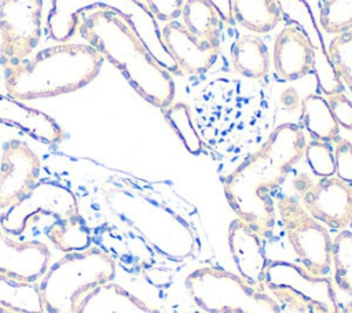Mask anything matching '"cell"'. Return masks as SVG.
Returning <instances> with one entry per match:
<instances>
[{
	"label": "cell",
	"instance_id": "cell-1",
	"mask_svg": "<svg viewBox=\"0 0 352 313\" xmlns=\"http://www.w3.org/2000/svg\"><path fill=\"white\" fill-rule=\"evenodd\" d=\"M76 33L118 69L146 102L161 110L173 103V76L154 58L131 15L103 3L84 4L70 14L59 40Z\"/></svg>",
	"mask_w": 352,
	"mask_h": 313
},
{
	"label": "cell",
	"instance_id": "cell-2",
	"mask_svg": "<svg viewBox=\"0 0 352 313\" xmlns=\"http://www.w3.org/2000/svg\"><path fill=\"white\" fill-rule=\"evenodd\" d=\"M304 129L292 122L278 125L254 152L249 154L223 181L226 199L236 214L263 239L276 224L274 196L292 167L304 156Z\"/></svg>",
	"mask_w": 352,
	"mask_h": 313
},
{
	"label": "cell",
	"instance_id": "cell-3",
	"mask_svg": "<svg viewBox=\"0 0 352 313\" xmlns=\"http://www.w3.org/2000/svg\"><path fill=\"white\" fill-rule=\"evenodd\" d=\"M103 60L87 43L58 44L6 67L4 88L21 102L70 93L94 81Z\"/></svg>",
	"mask_w": 352,
	"mask_h": 313
},
{
	"label": "cell",
	"instance_id": "cell-4",
	"mask_svg": "<svg viewBox=\"0 0 352 313\" xmlns=\"http://www.w3.org/2000/svg\"><path fill=\"white\" fill-rule=\"evenodd\" d=\"M116 269V259L98 247L66 253L38 281L45 312L74 313L87 294L114 280Z\"/></svg>",
	"mask_w": 352,
	"mask_h": 313
},
{
	"label": "cell",
	"instance_id": "cell-5",
	"mask_svg": "<svg viewBox=\"0 0 352 313\" xmlns=\"http://www.w3.org/2000/svg\"><path fill=\"white\" fill-rule=\"evenodd\" d=\"M186 287L194 303L206 313H282L272 295L220 268L194 270Z\"/></svg>",
	"mask_w": 352,
	"mask_h": 313
},
{
	"label": "cell",
	"instance_id": "cell-6",
	"mask_svg": "<svg viewBox=\"0 0 352 313\" xmlns=\"http://www.w3.org/2000/svg\"><path fill=\"white\" fill-rule=\"evenodd\" d=\"M274 203L286 237L304 268L315 276H327L331 269L333 239L326 227L292 195L276 194Z\"/></svg>",
	"mask_w": 352,
	"mask_h": 313
},
{
	"label": "cell",
	"instance_id": "cell-7",
	"mask_svg": "<svg viewBox=\"0 0 352 313\" xmlns=\"http://www.w3.org/2000/svg\"><path fill=\"white\" fill-rule=\"evenodd\" d=\"M78 213V199L73 191L55 181H38L21 202L0 214V227L11 236H23L41 218L58 221Z\"/></svg>",
	"mask_w": 352,
	"mask_h": 313
},
{
	"label": "cell",
	"instance_id": "cell-8",
	"mask_svg": "<svg viewBox=\"0 0 352 313\" xmlns=\"http://www.w3.org/2000/svg\"><path fill=\"white\" fill-rule=\"evenodd\" d=\"M43 0H0V63L14 66L37 48Z\"/></svg>",
	"mask_w": 352,
	"mask_h": 313
},
{
	"label": "cell",
	"instance_id": "cell-9",
	"mask_svg": "<svg viewBox=\"0 0 352 313\" xmlns=\"http://www.w3.org/2000/svg\"><path fill=\"white\" fill-rule=\"evenodd\" d=\"M268 286L289 291L312 313H338L336 291L327 276H315L292 262L268 261L264 290Z\"/></svg>",
	"mask_w": 352,
	"mask_h": 313
},
{
	"label": "cell",
	"instance_id": "cell-10",
	"mask_svg": "<svg viewBox=\"0 0 352 313\" xmlns=\"http://www.w3.org/2000/svg\"><path fill=\"white\" fill-rule=\"evenodd\" d=\"M41 161L21 139H10L0 158V210L21 202L38 183Z\"/></svg>",
	"mask_w": 352,
	"mask_h": 313
},
{
	"label": "cell",
	"instance_id": "cell-11",
	"mask_svg": "<svg viewBox=\"0 0 352 313\" xmlns=\"http://www.w3.org/2000/svg\"><path fill=\"white\" fill-rule=\"evenodd\" d=\"M280 16L289 25L298 26L311 47L312 73L316 78L319 89L326 95L344 92V84L338 78L330 60L327 47L324 45L320 26L318 25L309 4L305 0H276Z\"/></svg>",
	"mask_w": 352,
	"mask_h": 313
},
{
	"label": "cell",
	"instance_id": "cell-12",
	"mask_svg": "<svg viewBox=\"0 0 352 313\" xmlns=\"http://www.w3.org/2000/svg\"><path fill=\"white\" fill-rule=\"evenodd\" d=\"M300 203L315 220L333 229H345L352 224V184L336 176L312 183Z\"/></svg>",
	"mask_w": 352,
	"mask_h": 313
},
{
	"label": "cell",
	"instance_id": "cell-13",
	"mask_svg": "<svg viewBox=\"0 0 352 313\" xmlns=\"http://www.w3.org/2000/svg\"><path fill=\"white\" fill-rule=\"evenodd\" d=\"M51 264L52 254L44 242L14 239L0 227V275L40 281Z\"/></svg>",
	"mask_w": 352,
	"mask_h": 313
},
{
	"label": "cell",
	"instance_id": "cell-14",
	"mask_svg": "<svg viewBox=\"0 0 352 313\" xmlns=\"http://www.w3.org/2000/svg\"><path fill=\"white\" fill-rule=\"evenodd\" d=\"M162 43L183 74L202 76L214 65L220 48L195 37L180 21H169L161 32Z\"/></svg>",
	"mask_w": 352,
	"mask_h": 313
},
{
	"label": "cell",
	"instance_id": "cell-15",
	"mask_svg": "<svg viewBox=\"0 0 352 313\" xmlns=\"http://www.w3.org/2000/svg\"><path fill=\"white\" fill-rule=\"evenodd\" d=\"M228 247L239 276L250 286L264 290V276L268 259L263 237L246 222L235 218L228 225Z\"/></svg>",
	"mask_w": 352,
	"mask_h": 313
},
{
	"label": "cell",
	"instance_id": "cell-16",
	"mask_svg": "<svg viewBox=\"0 0 352 313\" xmlns=\"http://www.w3.org/2000/svg\"><path fill=\"white\" fill-rule=\"evenodd\" d=\"M0 124L15 128L45 144H58L66 137L65 130L52 117L28 107L23 102L12 99L8 95H0Z\"/></svg>",
	"mask_w": 352,
	"mask_h": 313
},
{
	"label": "cell",
	"instance_id": "cell-17",
	"mask_svg": "<svg viewBox=\"0 0 352 313\" xmlns=\"http://www.w3.org/2000/svg\"><path fill=\"white\" fill-rule=\"evenodd\" d=\"M272 62L276 74L286 81H296L312 73L311 47L298 26L287 25L278 33Z\"/></svg>",
	"mask_w": 352,
	"mask_h": 313
},
{
	"label": "cell",
	"instance_id": "cell-18",
	"mask_svg": "<svg viewBox=\"0 0 352 313\" xmlns=\"http://www.w3.org/2000/svg\"><path fill=\"white\" fill-rule=\"evenodd\" d=\"M74 313H158L132 292L114 281L104 283L87 294Z\"/></svg>",
	"mask_w": 352,
	"mask_h": 313
},
{
	"label": "cell",
	"instance_id": "cell-19",
	"mask_svg": "<svg viewBox=\"0 0 352 313\" xmlns=\"http://www.w3.org/2000/svg\"><path fill=\"white\" fill-rule=\"evenodd\" d=\"M231 65L245 78H263L270 70V54L267 45L256 36H242L231 45Z\"/></svg>",
	"mask_w": 352,
	"mask_h": 313
},
{
	"label": "cell",
	"instance_id": "cell-20",
	"mask_svg": "<svg viewBox=\"0 0 352 313\" xmlns=\"http://www.w3.org/2000/svg\"><path fill=\"white\" fill-rule=\"evenodd\" d=\"M301 122L311 139L322 141H336L340 137V125L336 121L326 97L309 93L301 99Z\"/></svg>",
	"mask_w": 352,
	"mask_h": 313
},
{
	"label": "cell",
	"instance_id": "cell-21",
	"mask_svg": "<svg viewBox=\"0 0 352 313\" xmlns=\"http://www.w3.org/2000/svg\"><path fill=\"white\" fill-rule=\"evenodd\" d=\"M231 5L234 22L258 34L274 30L282 18L276 0H231Z\"/></svg>",
	"mask_w": 352,
	"mask_h": 313
},
{
	"label": "cell",
	"instance_id": "cell-22",
	"mask_svg": "<svg viewBox=\"0 0 352 313\" xmlns=\"http://www.w3.org/2000/svg\"><path fill=\"white\" fill-rule=\"evenodd\" d=\"M180 15L183 25L195 37L220 48L223 21L208 0H186Z\"/></svg>",
	"mask_w": 352,
	"mask_h": 313
},
{
	"label": "cell",
	"instance_id": "cell-23",
	"mask_svg": "<svg viewBox=\"0 0 352 313\" xmlns=\"http://www.w3.org/2000/svg\"><path fill=\"white\" fill-rule=\"evenodd\" d=\"M0 306L16 313H44L38 281H26L0 275Z\"/></svg>",
	"mask_w": 352,
	"mask_h": 313
},
{
	"label": "cell",
	"instance_id": "cell-24",
	"mask_svg": "<svg viewBox=\"0 0 352 313\" xmlns=\"http://www.w3.org/2000/svg\"><path fill=\"white\" fill-rule=\"evenodd\" d=\"M45 235L65 254L84 251L92 247V231L81 213L51 222Z\"/></svg>",
	"mask_w": 352,
	"mask_h": 313
},
{
	"label": "cell",
	"instance_id": "cell-25",
	"mask_svg": "<svg viewBox=\"0 0 352 313\" xmlns=\"http://www.w3.org/2000/svg\"><path fill=\"white\" fill-rule=\"evenodd\" d=\"M331 266L338 288L352 295V231L341 229L333 239Z\"/></svg>",
	"mask_w": 352,
	"mask_h": 313
},
{
	"label": "cell",
	"instance_id": "cell-26",
	"mask_svg": "<svg viewBox=\"0 0 352 313\" xmlns=\"http://www.w3.org/2000/svg\"><path fill=\"white\" fill-rule=\"evenodd\" d=\"M162 114L169 124V126L175 130L179 139L183 141L184 147L188 152L198 155L202 152V141L199 135L197 133L188 104L183 102L172 103L168 107L162 108Z\"/></svg>",
	"mask_w": 352,
	"mask_h": 313
},
{
	"label": "cell",
	"instance_id": "cell-27",
	"mask_svg": "<svg viewBox=\"0 0 352 313\" xmlns=\"http://www.w3.org/2000/svg\"><path fill=\"white\" fill-rule=\"evenodd\" d=\"M327 52L338 78L352 93V29L334 34Z\"/></svg>",
	"mask_w": 352,
	"mask_h": 313
},
{
	"label": "cell",
	"instance_id": "cell-28",
	"mask_svg": "<svg viewBox=\"0 0 352 313\" xmlns=\"http://www.w3.org/2000/svg\"><path fill=\"white\" fill-rule=\"evenodd\" d=\"M319 26L329 34L352 29V0H322Z\"/></svg>",
	"mask_w": 352,
	"mask_h": 313
},
{
	"label": "cell",
	"instance_id": "cell-29",
	"mask_svg": "<svg viewBox=\"0 0 352 313\" xmlns=\"http://www.w3.org/2000/svg\"><path fill=\"white\" fill-rule=\"evenodd\" d=\"M304 158L311 172L318 177H330L336 173L333 147L327 141L311 139L305 144Z\"/></svg>",
	"mask_w": 352,
	"mask_h": 313
},
{
	"label": "cell",
	"instance_id": "cell-30",
	"mask_svg": "<svg viewBox=\"0 0 352 313\" xmlns=\"http://www.w3.org/2000/svg\"><path fill=\"white\" fill-rule=\"evenodd\" d=\"M333 148L336 177L352 184V143L348 139L338 137Z\"/></svg>",
	"mask_w": 352,
	"mask_h": 313
},
{
	"label": "cell",
	"instance_id": "cell-31",
	"mask_svg": "<svg viewBox=\"0 0 352 313\" xmlns=\"http://www.w3.org/2000/svg\"><path fill=\"white\" fill-rule=\"evenodd\" d=\"M326 100L338 125L352 130V100L344 92L329 95Z\"/></svg>",
	"mask_w": 352,
	"mask_h": 313
},
{
	"label": "cell",
	"instance_id": "cell-32",
	"mask_svg": "<svg viewBox=\"0 0 352 313\" xmlns=\"http://www.w3.org/2000/svg\"><path fill=\"white\" fill-rule=\"evenodd\" d=\"M184 1L186 0H146V4L155 19L169 22L182 14Z\"/></svg>",
	"mask_w": 352,
	"mask_h": 313
},
{
	"label": "cell",
	"instance_id": "cell-33",
	"mask_svg": "<svg viewBox=\"0 0 352 313\" xmlns=\"http://www.w3.org/2000/svg\"><path fill=\"white\" fill-rule=\"evenodd\" d=\"M214 10L217 11L220 19L226 23V25H234V18H232V5H231V0H208Z\"/></svg>",
	"mask_w": 352,
	"mask_h": 313
},
{
	"label": "cell",
	"instance_id": "cell-34",
	"mask_svg": "<svg viewBox=\"0 0 352 313\" xmlns=\"http://www.w3.org/2000/svg\"><path fill=\"white\" fill-rule=\"evenodd\" d=\"M300 103H301V99H300L298 93L296 92V89L287 88L283 92H280L279 104L285 110H297V108H300Z\"/></svg>",
	"mask_w": 352,
	"mask_h": 313
},
{
	"label": "cell",
	"instance_id": "cell-35",
	"mask_svg": "<svg viewBox=\"0 0 352 313\" xmlns=\"http://www.w3.org/2000/svg\"><path fill=\"white\" fill-rule=\"evenodd\" d=\"M312 178L309 176H307L305 173H300L294 180H293V187L294 191L297 192V195L301 198L304 195V192L311 187L312 184Z\"/></svg>",
	"mask_w": 352,
	"mask_h": 313
},
{
	"label": "cell",
	"instance_id": "cell-36",
	"mask_svg": "<svg viewBox=\"0 0 352 313\" xmlns=\"http://www.w3.org/2000/svg\"><path fill=\"white\" fill-rule=\"evenodd\" d=\"M0 313H16V312H12V310H10V309H6V308L0 306Z\"/></svg>",
	"mask_w": 352,
	"mask_h": 313
}]
</instances>
